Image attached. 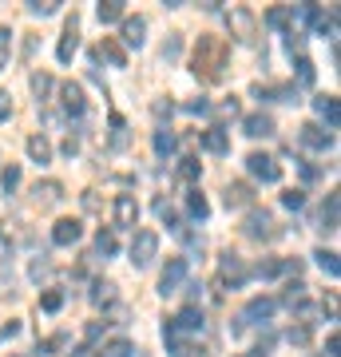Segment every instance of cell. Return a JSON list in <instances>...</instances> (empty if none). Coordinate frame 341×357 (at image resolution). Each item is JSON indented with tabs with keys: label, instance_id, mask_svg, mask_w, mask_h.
Masks as SVG:
<instances>
[{
	"label": "cell",
	"instance_id": "cell-41",
	"mask_svg": "<svg viewBox=\"0 0 341 357\" xmlns=\"http://www.w3.org/2000/svg\"><path fill=\"white\" fill-rule=\"evenodd\" d=\"M8 115H13V96L0 91V123H8Z\"/></svg>",
	"mask_w": 341,
	"mask_h": 357
},
{
	"label": "cell",
	"instance_id": "cell-36",
	"mask_svg": "<svg viewBox=\"0 0 341 357\" xmlns=\"http://www.w3.org/2000/svg\"><path fill=\"white\" fill-rule=\"evenodd\" d=\"M96 255H115V234L112 230H100V238H96Z\"/></svg>",
	"mask_w": 341,
	"mask_h": 357
},
{
	"label": "cell",
	"instance_id": "cell-20",
	"mask_svg": "<svg viewBox=\"0 0 341 357\" xmlns=\"http://www.w3.org/2000/svg\"><path fill=\"white\" fill-rule=\"evenodd\" d=\"M202 147L211 155H227L230 151V135L222 128H211V131H202Z\"/></svg>",
	"mask_w": 341,
	"mask_h": 357
},
{
	"label": "cell",
	"instance_id": "cell-8",
	"mask_svg": "<svg viewBox=\"0 0 341 357\" xmlns=\"http://www.w3.org/2000/svg\"><path fill=\"white\" fill-rule=\"evenodd\" d=\"M60 107L68 115H84L88 112V100H84V88H79V84H60Z\"/></svg>",
	"mask_w": 341,
	"mask_h": 357
},
{
	"label": "cell",
	"instance_id": "cell-40",
	"mask_svg": "<svg viewBox=\"0 0 341 357\" xmlns=\"http://www.w3.org/2000/svg\"><path fill=\"white\" fill-rule=\"evenodd\" d=\"M103 357H131V342H123V337H119V342H112L107 349H103Z\"/></svg>",
	"mask_w": 341,
	"mask_h": 357
},
{
	"label": "cell",
	"instance_id": "cell-49",
	"mask_svg": "<svg viewBox=\"0 0 341 357\" xmlns=\"http://www.w3.org/2000/svg\"><path fill=\"white\" fill-rule=\"evenodd\" d=\"M76 151H79V143H76V139H63V155H68V159H72Z\"/></svg>",
	"mask_w": 341,
	"mask_h": 357
},
{
	"label": "cell",
	"instance_id": "cell-22",
	"mask_svg": "<svg viewBox=\"0 0 341 357\" xmlns=\"http://www.w3.org/2000/svg\"><path fill=\"white\" fill-rule=\"evenodd\" d=\"M175 147H179L175 131H167V128L155 131V155H163V159H167V155H175Z\"/></svg>",
	"mask_w": 341,
	"mask_h": 357
},
{
	"label": "cell",
	"instance_id": "cell-19",
	"mask_svg": "<svg viewBox=\"0 0 341 357\" xmlns=\"http://www.w3.org/2000/svg\"><path fill=\"white\" fill-rule=\"evenodd\" d=\"M143 32H147V20H143V16H127V20H123V44L139 48L143 40H147Z\"/></svg>",
	"mask_w": 341,
	"mask_h": 357
},
{
	"label": "cell",
	"instance_id": "cell-9",
	"mask_svg": "<svg viewBox=\"0 0 341 357\" xmlns=\"http://www.w3.org/2000/svg\"><path fill=\"white\" fill-rule=\"evenodd\" d=\"M242 131L250 135V139H270L274 135V115H266V112H254L242 119Z\"/></svg>",
	"mask_w": 341,
	"mask_h": 357
},
{
	"label": "cell",
	"instance_id": "cell-28",
	"mask_svg": "<svg viewBox=\"0 0 341 357\" xmlns=\"http://www.w3.org/2000/svg\"><path fill=\"white\" fill-rule=\"evenodd\" d=\"M314 258H317V266L326 270L329 278H338V274H341V262H338V255H333V250H317Z\"/></svg>",
	"mask_w": 341,
	"mask_h": 357
},
{
	"label": "cell",
	"instance_id": "cell-45",
	"mask_svg": "<svg viewBox=\"0 0 341 357\" xmlns=\"http://www.w3.org/2000/svg\"><path fill=\"white\" fill-rule=\"evenodd\" d=\"M338 349H341V337H338V333H333V337H329V342H326V354H329V357H338Z\"/></svg>",
	"mask_w": 341,
	"mask_h": 357
},
{
	"label": "cell",
	"instance_id": "cell-26",
	"mask_svg": "<svg viewBox=\"0 0 341 357\" xmlns=\"http://www.w3.org/2000/svg\"><path fill=\"white\" fill-rule=\"evenodd\" d=\"M123 20V0H103L100 4V24H115Z\"/></svg>",
	"mask_w": 341,
	"mask_h": 357
},
{
	"label": "cell",
	"instance_id": "cell-44",
	"mask_svg": "<svg viewBox=\"0 0 341 357\" xmlns=\"http://www.w3.org/2000/svg\"><path fill=\"white\" fill-rule=\"evenodd\" d=\"M187 112H195V115H206V112H211V103H206V100H195V103H187Z\"/></svg>",
	"mask_w": 341,
	"mask_h": 357
},
{
	"label": "cell",
	"instance_id": "cell-50",
	"mask_svg": "<svg viewBox=\"0 0 341 357\" xmlns=\"http://www.w3.org/2000/svg\"><path fill=\"white\" fill-rule=\"evenodd\" d=\"M0 333H4V337H16V333H20V321H8V326H4Z\"/></svg>",
	"mask_w": 341,
	"mask_h": 357
},
{
	"label": "cell",
	"instance_id": "cell-5",
	"mask_svg": "<svg viewBox=\"0 0 341 357\" xmlns=\"http://www.w3.org/2000/svg\"><path fill=\"white\" fill-rule=\"evenodd\" d=\"M274 310H278V302H274V298H250V302H246V310L238 314V326H234V330L250 326V321H270V318H274Z\"/></svg>",
	"mask_w": 341,
	"mask_h": 357
},
{
	"label": "cell",
	"instance_id": "cell-10",
	"mask_svg": "<svg viewBox=\"0 0 341 357\" xmlns=\"http://www.w3.org/2000/svg\"><path fill=\"white\" fill-rule=\"evenodd\" d=\"M135 222H139V203H135L131 195H119V199H115V227L135 230Z\"/></svg>",
	"mask_w": 341,
	"mask_h": 357
},
{
	"label": "cell",
	"instance_id": "cell-35",
	"mask_svg": "<svg viewBox=\"0 0 341 357\" xmlns=\"http://www.w3.org/2000/svg\"><path fill=\"white\" fill-rule=\"evenodd\" d=\"M0 187L13 195L16 187H20V167H4V175H0Z\"/></svg>",
	"mask_w": 341,
	"mask_h": 357
},
{
	"label": "cell",
	"instance_id": "cell-27",
	"mask_svg": "<svg viewBox=\"0 0 341 357\" xmlns=\"http://www.w3.org/2000/svg\"><path fill=\"white\" fill-rule=\"evenodd\" d=\"M290 20H294V8H270L266 13V24L270 28H286L290 32Z\"/></svg>",
	"mask_w": 341,
	"mask_h": 357
},
{
	"label": "cell",
	"instance_id": "cell-43",
	"mask_svg": "<svg viewBox=\"0 0 341 357\" xmlns=\"http://www.w3.org/2000/svg\"><path fill=\"white\" fill-rule=\"evenodd\" d=\"M179 56V36H171L167 40V48H163V60H175Z\"/></svg>",
	"mask_w": 341,
	"mask_h": 357
},
{
	"label": "cell",
	"instance_id": "cell-11",
	"mask_svg": "<svg viewBox=\"0 0 341 357\" xmlns=\"http://www.w3.org/2000/svg\"><path fill=\"white\" fill-rule=\"evenodd\" d=\"M76 48H79V20L72 16V20H68V28H63V36H60V48H56L60 64H68V60L76 56Z\"/></svg>",
	"mask_w": 341,
	"mask_h": 357
},
{
	"label": "cell",
	"instance_id": "cell-25",
	"mask_svg": "<svg viewBox=\"0 0 341 357\" xmlns=\"http://www.w3.org/2000/svg\"><path fill=\"white\" fill-rule=\"evenodd\" d=\"M254 199V191L246 187V183H230L227 187V206H246Z\"/></svg>",
	"mask_w": 341,
	"mask_h": 357
},
{
	"label": "cell",
	"instance_id": "cell-18",
	"mask_svg": "<svg viewBox=\"0 0 341 357\" xmlns=\"http://www.w3.org/2000/svg\"><path fill=\"white\" fill-rule=\"evenodd\" d=\"M305 20H310V24H314V32H321V36H338V20H333L329 13H321V8H314V4H310Z\"/></svg>",
	"mask_w": 341,
	"mask_h": 357
},
{
	"label": "cell",
	"instance_id": "cell-15",
	"mask_svg": "<svg viewBox=\"0 0 341 357\" xmlns=\"http://www.w3.org/2000/svg\"><path fill=\"white\" fill-rule=\"evenodd\" d=\"M314 112L329 123V135H333V131H338V123H341V107H338V100H333V96H317V100H314Z\"/></svg>",
	"mask_w": 341,
	"mask_h": 357
},
{
	"label": "cell",
	"instance_id": "cell-38",
	"mask_svg": "<svg viewBox=\"0 0 341 357\" xmlns=\"http://www.w3.org/2000/svg\"><path fill=\"white\" fill-rule=\"evenodd\" d=\"M8 52H13V32L0 24V68L8 64Z\"/></svg>",
	"mask_w": 341,
	"mask_h": 357
},
{
	"label": "cell",
	"instance_id": "cell-39",
	"mask_svg": "<svg viewBox=\"0 0 341 357\" xmlns=\"http://www.w3.org/2000/svg\"><path fill=\"white\" fill-rule=\"evenodd\" d=\"M298 84H314V64H310V60H305V56H298Z\"/></svg>",
	"mask_w": 341,
	"mask_h": 357
},
{
	"label": "cell",
	"instance_id": "cell-14",
	"mask_svg": "<svg viewBox=\"0 0 341 357\" xmlns=\"http://www.w3.org/2000/svg\"><path fill=\"white\" fill-rule=\"evenodd\" d=\"M96 60H107L112 68H127V52H123V44H115V40L103 36L100 48H96Z\"/></svg>",
	"mask_w": 341,
	"mask_h": 357
},
{
	"label": "cell",
	"instance_id": "cell-24",
	"mask_svg": "<svg viewBox=\"0 0 341 357\" xmlns=\"http://www.w3.org/2000/svg\"><path fill=\"white\" fill-rule=\"evenodd\" d=\"M230 24L238 28V40H250L254 36V16L246 13V8H234V13H230Z\"/></svg>",
	"mask_w": 341,
	"mask_h": 357
},
{
	"label": "cell",
	"instance_id": "cell-48",
	"mask_svg": "<svg viewBox=\"0 0 341 357\" xmlns=\"http://www.w3.org/2000/svg\"><path fill=\"white\" fill-rule=\"evenodd\" d=\"M100 333H103V326H100V321H91V326H88V342H100Z\"/></svg>",
	"mask_w": 341,
	"mask_h": 357
},
{
	"label": "cell",
	"instance_id": "cell-46",
	"mask_svg": "<svg viewBox=\"0 0 341 357\" xmlns=\"http://www.w3.org/2000/svg\"><path fill=\"white\" fill-rule=\"evenodd\" d=\"M68 357H100V354H96L91 345H79V349H72V354H68Z\"/></svg>",
	"mask_w": 341,
	"mask_h": 357
},
{
	"label": "cell",
	"instance_id": "cell-23",
	"mask_svg": "<svg viewBox=\"0 0 341 357\" xmlns=\"http://www.w3.org/2000/svg\"><path fill=\"white\" fill-rule=\"evenodd\" d=\"M222 278H227V282H234V286H238V282L246 278V270H242L238 255H230V250L222 255Z\"/></svg>",
	"mask_w": 341,
	"mask_h": 357
},
{
	"label": "cell",
	"instance_id": "cell-17",
	"mask_svg": "<svg viewBox=\"0 0 341 357\" xmlns=\"http://www.w3.org/2000/svg\"><path fill=\"white\" fill-rule=\"evenodd\" d=\"M32 195H36L40 206H52V203H60V199H63V187L56 183V178H44V183L32 187Z\"/></svg>",
	"mask_w": 341,
	"mask_h": 357
},
{
	"label": "cell",
	"instance_id": "cell-21",
	"mask_svg": "<svg viewBox=\"0 0 341 357\" xmlns=\"http://www.w3.org/2000/svg\"><path fill=\"white\" fill-rule=\"evenodd\" d=\"M28 155H32L36 163H52V143H48L44 131H40V135H28Z\"/></svg>",
	"mask_w": 341,
	"mask_h": 357
},
{
	"label": "cell",
	"instance_id": "cell-16",
	"mask_svg": "<svg viewBox=\"0 0 341 357\" xmlns=\"http://www.w3.org/2000/svg\"><path fill=\"white\" fill-rule=\"evenodd\" d=\"M302 143L305 147H314V151H326V147H333V135L321 131L317 123H302Z\"/></svg>",
	"mask_w": 341,
	"mask_h": 357
},
{
	"label": "cell",
	"instance_id": "cell-2",
	"mask_svg": "<svg viewBox=\"0 0 341 357\" xmlns=\"http://www.w3.org/2000/svg\"><path fill=\"white\" fill-rule=\"evenodd\" d=\"M159 255V234L155 230H135L131 238V266H151Z\"/></svg>",
	"mask_w": 341,
	"mask_h": 357
},
{
	"label": "cell",
	"instance_id": "cell-1",
	"mask_svg": "<svg viewBox=\"0 0 341 357\" xmlns=\"http://www.w3.org/2000/svg\"><path fill=\"white\" fill-rule=\"evenodd\" d=\"M227 52H230V48H227V40H222V36H199V44H195V60H190L195 76H202L206 84L222 79Z\"/></svg>",
	"mask_w": 341,
	"mask_h": 357
},
{
	"label": "cell",
	"instance_id": "cell-37",
	"mask_svg": "<svg viewBox=\"0 0 341 357\" xmlns=\"http://www.w3.org/2000/svg\"><path fill=\"white\" fill-rule=\"evenodd\" d=\"M282 206H286V211H302V206H305V191H286V195H282Z\"/></svg>",
	"mask_w": 341,
	"mask_h": 357
},
{
	"label": "cell",
	"instance_id": "cell-4",
	"mask_svg": "<svg viewBox=\"0 0 341 357\" xmlns=\"http://www.w3.org/2000/svg\"><path fill=\"white\" fill-rule=\"evenodd\" d=\"M242 230H246V238H274L278 234V227H274V215L270 211H250L246 215V222H242Z\"/></svg>",
	"mask_w": 341,
	"mask_h": 357
},
{
	"label": "cell",
	"instance_id": "cell-30",
	"mask_svg": "<svg viewBox=\"0 0 341 357\" xmlns=\"http://www.w3.org/2000/svg\"><path fill=\"white\" fill-rule=\"evenodd\" d=\"M187 206H190V215H195V218H206V215H211V203L202 199V191H190V195H187Z\"/></svg>",
	"mask_w": 341,
	"mask_h": 357
},
{
	"label": "cell",
	"instance_id": "cell-34",
	"mask_svg": "<svg viewBox=\"0 0 341 357\" xmlns=\"http://www.w3.org/2000/svg\"><path fill=\"white\" fill-rule=\"evenodd\" d=\"M32 91H36V100H48V91H52L48 72H36V76H32Z\"/></svg>",
	"mask_w": 341,
	"mask_h": 357
},
{
	"label": "cell",
	"instance_id": "cell-47",
	"mask_svg": "<svg viewBox=\"0 0 341 357\" xmlns=\"http://www.w3.org/2000/svg\"><path fill=\"white\" fill-rule=\"evenodd\" d=\"M171 112H175V103H171V100H167V103H155V115H159V119H163V115H171Z\"/></svg>",
	"mask_w": 341,
	"mask_h": 357
},
{
	"label": "cell",
	"instance_id": "cell-13",
	"mask_svg": "<svg viewBox=\"0 0 341 357\" xmlns=\"http://www.w3.org/2000/svg\"><path fill=\"white\" fill-rule=\"evenodd\" d=\"M338 211H341V199H338V191L326 199V206H321V215H317V230L321 234H333L338 230Z\"/></svg>",
	"mask_w": 341,
	"mask_h": 357
},
{
	"label": "cell",
	"instance_id": "cell-42",
	"mask_svg": "<svg viewBox=\"0 0 341 357\" xmlns=\"http://www.w3.org/2000/svg\"><path fill=\"white\" fill-rule=\"evenodd\" d=\"M290 342H294V345H305V342H310V326H298V330H290Z\"/></svg>",
	"mask_w": 341,
	"mask_h": 357
},
{
	"label": "cell",
	"instance_id": "cell-12",
	"mask_svg": "<svg viewBox=\"0 0 341 357\" xmlns=\"http://www.w3.org/2000/svg\"><path fill=\"white\" fill-rule=\"evenodd\" d=\"M79 234H84V227H79L76 218H60V222L52 227V243L56 246H72V243H79Z\"/></svg>",
	"mask_w": 341,
	"mask_h": 357
},
{
	"label": "cell",
	"instance_id": "cell-32",
	"mask_svg": "<svg viewBox=\"0 0 341 357\" xmlns=\"http://www.w3.org/2000/svg\"><path fill=\"white\" fill-rule=\"evenodd\" d=\"M60 306H63V294L60 290H44V294H40V310H44V314H56Z\"/></svg>",
	"mask_w": 341,
	"mask_h": 357
},
{
	"label": "cell",
	"instance_id": "cell-29",
	"mask_svg": "<svg viewBox=\"0 0 341 357\" xmlns=\"http://www.w3.org/2000/svg\"><path fill=\"white\" fill-rule=\"evenodd\" d=\"M112 298H115V286H112V282H96V286H91V302H96V306H107Z\"/></svg>",
	"mask_w": 341,
	"mask_h": 357
},
{
	"label": "cell",
	"instance_id": "cell-51",
	"mask_svg": "<svg viewBox=\"0 0 341 357\" xmlns=\"http://www.w3.org/2000/svg\"><path fill=\"white\" fill-rule=\"evenodd\" d=\"M0 255H8V238L4 234H0Z\"/></svg>",
	"mask_w": 341,
	"mask_h": 357
},
{
	"label": "cell",
	"instance_id": "cell-6",
	"mask_svg": "<svg viewBox=\"0 0 341 357\" xmlns=\"http://www.w3.org/2000/svg\"><path fill=\"white\" fill-rule=\"evenodd\" d=\"M187 282V258H167L163 274H159V294H175Z\"/></svg>",
	"mask_w": 341,
	"mask_h": 357
},
{
	"label": "cell",
	"instance_id": "cell-3",
	"mask_svg": "<svg viewBox=\"0 0 341 357\" xmlns=\"http://www.w3.org/2000/svg\"><path fill=\"white\" fill-rule=\"evenodd\" d=\"M199 330H202V310L199 306H187L175 321H167V326H163V337H167V342H175V337H183V333H199Z\"/></svg>",
	"mask_w": 341,
	"mask_h": 357
},
{
	"label": "cell",
	"instance_id": "cell-33",
	"mask_svg": "<svg viewBox=\"0 0 341 357\" xmlns=\"http://www.w3.org/2000/svg\"><path fill=\"white\" fill-rule=\"evenodd\" d=\"M60 8V0H28V13L32 16H52Z\"/></svg>",
	"mask_w": 341,
	"mask_h": 357
},
{
	"label": "cell",
	"instance_id": "cell-7",
	"mask_svg": "<svg viewBox=\"0 0 341 357\" xmlns=\"http://www.w3.org/2000/svg\"><path fill=\"white\" fill-rule=\"evenodd\" d=\"M246 171H250L254 178H262V183H278V178H282V167L274 163L270 155H262V151L246 155Z\"/></svg>",
	"mask_w": 341,
	"mask_h": 357
},
{
	"label": "cell",
	"instance_id": "cell-31",
	"mask_svg": "<svg viewBox=\"0 0 341 357\" xmlns=\"http://www.w3.org/2000/svg\"><path fill=\"white\" fill-rule=\"evenodd\" d=\"M199 171H202L199 159H190V155H187V159H179V178H183V183H195V178H199Z\"/></svg>",
	"mask_w": 341,
	"mask_h": 357
}]
</instances>
